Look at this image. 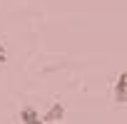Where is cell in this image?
Listing matches in <instances>:
<instances>
[{"mask_svg": "<svg viewBox=\"0 0 127 124\" xmlns=\"http://www.w3.org/2000/svg\"><path fill=\"white\" fill-rule=\"evenodd\" d=\"M5 62H8V55H5V47L0 45V65H5Z\"/></svg>", "mask_w": 127, "mask_h": 124, "instance_id": "cell-4", "label": "cell"}, {"mask_svg": "<svg viewBox=\"0 0 127 124\" xmlns=\"http://www.w3.org/2000/svg\"><path fill=\"white\" fill-rule=\"evenodd\" d=\"M115 102L127 104V72H120V77L115 80Z\"/></svg>", "mask_w": 127, "mask_h": 124, "instance_id": "cell-1", "label": "cell"}, {"mask_svg": "<svg viewBox=\"0 0 127 124\" xmlns=\"http://www.w3.org/2000/svg\"><path fill=\"white\" fill-rule=\"evenodd\" d=\"M62 117H65V107H62L60 102H55V104H50V109L40 119H42V124H52V122H60Z\"/></svg>", "mask_w": 127, "mask_h": 124, "instance_id": "cell-2", "label": "cell"}, {"mask_svg": "<svg viewBox=\"0 0 127 124\" xmlns=\"http://www.w3.org/2000/svg\"><path fill=\"white\" fill-rule=\"evenodd\" d=\"M20 122H23V124H42L40 114H37L35 107H30V104H25V107L20 109Z\"/></svg>", "mask_w": 127, "mask_h": 124, "instance_id": "cell-3", "label": "cell"}]
</instances>
